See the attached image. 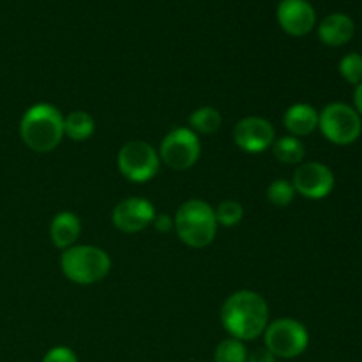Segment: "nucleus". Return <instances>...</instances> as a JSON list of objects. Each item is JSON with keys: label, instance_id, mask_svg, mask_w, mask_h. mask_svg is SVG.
Segmentation results:
<instances>
[{"label": "nucleus", "instance_id": "aec40b11", "mask_svg": "<svg viewBox=\"0 0 362 362\" xmlns=\"http://www.w3.org/2000/svg\"><path fill=\"white\" fill-rule=\"evenodd\" d=\"M216 214V221L218 225L223 226H235L239 225L240 219L244 216V209L239 202L235 200H225L218 205V209H214Z\"/></svg>", "mask_w": 362, "mask_h": 362}, {"label": "nucleus", "instance_id": "f3484780", "mask_svg": "<svg viewBox=\"0 0 362 362\" xmlns=\"http://www.w3.org/2000/svg\"><path fill=\"white\" fill-rule=\"evenodd\" d=\"M272 152L278 161L285 165H297L304 158V145L299 138L296 136H283L279 140H274L272 144Z\"/></svg>", "mask_w": 362, "mask_h": 362}, {"label": "nucleus", "instance_id": "393cba45", "mask_svg": "<svg viewBox=\"0 0 362 362\" xmlns=\"http://www.w3.org/2000/svg\"><path fill=\"white\" fill-rule=\"evenodd\" d=\"M154 226L159 230V232H168V230L173 228V219H170L168 216L161 214V216H156L154 218Z\"/></svg>", "mask_w": 362, "mask_h": 362}, {"label": "nucleus", "instance_id": "423d86ee", "mask_svg": "<svg viewBox=\"0 0 362 362\" xmlns=\"http://www.w3.org/2000/svg\"><path fill=\"white\" fill-rule=\"evenodd\" d=\"M119 172L131 182H147L158 173L159 154L144 140H131L117 156Z\"/></svg>", "mask_w": 362, "mask_h": 362}, {"label": "nucleus", "instance_id": "5701e85b", "mask_svg": "<svg viewBox=\"0 0 362 362\" xmlns=\"http://www.w3.org/2000/svg\"><path fill=\"white\" fill-rule=\"evenodd\" d=\"M42 362H78V359L73 350L67 349V346H55V349L46 352Z\"/></svg>", "mask_w": 362, "mask_h": 362}, {"label": "nucleus", "instance_id": "20e7f679", "mask_svg": "<svg viewBox=\"0 0 362 362\" xmlns=\"http://www.w3.org/2000/svg\"><path fill=\"white\" fill-rule=\"evenodd\" d=\"M64 276L76 285H92L105 278L112 267L108 255L95 246H71L60 258Z\"/></svg>", "mask_w": 362, "mask_h": 362}, {"label": "nucleus", "instance_id": "4468645a", "mask_svg": "<svg viewBox=\"0 0 362 362\" xmlns=\"http://www.w3.org/2000/svg\"><path fill=\"white\" fill-rule=\"evenodd\" d=\"M283 122H285V127L292 136H308L318 127V113L311 105L297 103L286 110Z\"/></svg>", "mask_w": 362, "mask_h": 362}, {"label": "nucleus", "instance_id": "b1692460", "mask_svg": "<svg viewBox=\"0 0 362 362\" xmlns=\"http://www.w3.org/2000/svg\"><path fill=\"white\" fill-rule=\"evenodd\" d=\"M246 362H276V357H274V354L267 349V346H264V349L253 350V352H251V356H247Z\"/></svg>", "mask_w": 362, "mask_h": 362}, {"label": "nucleus", "instance_id": "dca6fc26", "mask_svg": "<svg viewBox=\"0 0 362 362\" xmlns=\"http://www.w3.org/2000/svg\"><path fill=\"white\" fill-rule=\"evenodd\" d=\"M94 119L87 112H71L64 119V134L71 138L73 141H85L94 133Z\"/></svg>", "mask_w": 362, "mask_h": 362}, {"label": "nucleus", "instance_id": "1a4fd4ad", "mask_svg": "<svg viewBox=\"0 0 362 362\" xmlns=\"http://www.w3.org/2000/svg\"><path fill=\"white\" fill-rule=\"evenodd\" d=\"M292 186L296 193L310 200H322L334 187V175L331 168L322 163H304L293 172Z\"/></svg>", "mask_w": 362, "mask_h": 362}, {"label": "nucleus", "instance_id": "4be33fe9", "mask_svg": "<svg viewBox=\"0 0 362 362\" xmlns=\"http://www.w3.org/2000/svg\"><path fill=\"white\" fill-rule=\"evenodd\" d=\"M339 73L349 83L359 85L362 81V55L359 53H349L339 62Z\"/></svg>", "mask_w": 362, "mask_h": 362}, {"label": "nucleus", "instance_id": "ddd939ff", "mask_svg": "<svg viewBox=\"0 0 362 362\" xmlns=\"http://www.w3.org/2000/svg\"><path fill=\"white\" fill-rule=\"evenodd\" d=\"M354 32H356V25H354L352 18L341 13L329 14L318 27V35H320L322 42L329 46L346 45L354 37Z\"/></svg>", "mask_w": 362, "mask_h": 362}, {"label": "nucleus", "instance_id": "f03ea898", "mask_svg": "<svg viewBox=\"0 0 362 362\" xmlns=\"http://www.w3.org/2000/svg\"><path fill=\"white\" fill-rule=\"evenodd\" d=\"M20 134L23 144L34 152L53 151L64 138V117L55 106L39 103L21 117Z\"/></svg>", "mask_w": 362, "mask_h": 362}, {"label": "nucleus", "instance_id": "9b49d317", "mask_svg": "<svg viewBox=\"0 0 362 362\" xmlns=\"http://www.w3.org/2000/svg\"><path fill=\"white\" fill-rule=\"evenodd\" d=\"M156 218L154 205L145 198H127L113 209V225L124 233H136L147 228Z\"/></svg>", "mask_w": 362, "mask_h": 362}, {"label": "nucleus", "instance_id": "f257e3e1", "mask_svg": "<svg viewBox=\"0 0 362 362\" xmlns=\"http://www.w3.org/2000/svg\"><path fill=\"white\" fill-rule=\"evenodd\" d=\"M221 322L232 338L250 341L265 332L269 325V308L262 296L251 290L232 293L221 308Z\"/></svg>", "mask_w": 362, "mask_h": 362}, {"label": "nucleus", "instance_id": "a211bd4d", "mask_svg": "<svg viewBox=\"0 0 362 362\" xmlns=\"http://www.w3.org/2000/svg\"><path fill=\"white\" fill-rule=\"evenodd\" d=\"M223 117L212 106H202V108L194 110L189 117V126L193 131H198L202 134H212L221 127Z\"/></svg>", "mask_w": 362, "mask_h": 362}, {"label": "nucleus", "instance_id": "7ed1b4c3", "mask_svg": "<svg viewBox=\"0 0 362 362\" xmlns=\"http://www.w3.org/2000/svg\"><path fill=\"white\" fill-rule=\"evenodd\" d=\"M173 228L184 244L191 247H205L214 240L218 232L214 209L202 200L182 204L173 219Z\"/></svg>", "mask_w": 362, "mask_h": 362}, {"label": "nucleus", "instance_id": "39448f33", "mask_svg": "<svg viewBox=\"0 0 362 362\" xmlns=\"http://www.w3.org/2000/svg\"><path fill=\"white\" fill-rule=\"evenodd\" d=\"M318 127L332 144L350 145L361 136L362 122L359 113L349 105L332 103L318 115Z\"/></svg>", "mask_w": 362, "mask_h": 362}, {"label": "nucleus", "instance_id": "f8f14e48", "mask_svg": "<svg viewBox=\"0 0 362 362\" xmlns=\"http://www.w3.org/2000/svg\"><path fill=\"white\" fill-rule=\"evenodd\" d=\"M278 21L290 35H306L317 21L313 6L306 0H281L278 6Z\"/></svg>", "mask_w": 362, "mask_h": 362}, {"label": "nucleus", "instance_id": "a878e982", "mask_svg": "<svg viewBox=\"0 0 362 362\" xmlns=\"http://www.w3.org/2000/svg\"><path fill=\"white\" fill-rule=\"evenodd\" d=\"M354 101H356V108L359 112V115H362V81L357 85L356 94H354Z\"/></svg>", "mask_w": 362, "mask_h": 362}, {"label": "nucleus", "instance_id": "2eb2a0df", "mask_svg": "<svg viewBox=\"0 0 362 362\" xmlns=\"http://www.w3.org/2000/svg\"><path fill=\"white\" fill-rule=\"evenodd\" d=\"M81 232L80 219L73 212H60L53 218L52 226H49V237L52 243L60 250H67V247L74 246Z\"/></svg>", "mask_w": 362, "mask_h": 362}, {"label": "nucleus", "instance_id": "6e6552de", "mask_svg": "<svg viewBox=\"0 0 362 362\" xmlns=\"http://www.w3.org/2000/svg\"><path fill=\"white\" fill-rule=\"evenodd\" d=\"M200 152L202 147L197 133L187 127H177L163 138L161 147H159V159L168 168L182 172V170H189L198 161Z\"/></svg>", "mask_w": 362, "mask_h": 362}, {"label": "nucleus", "instance_id": "0eeeda50", "mask_svg": "<svg viewBox=\"0 0 362 362\" xmlns=\"http://www.w3.org/2000/svg\"><path fill=\"white\" fill-rule=\"evenodd\" d=\"M310 336L306 327L293 318H281L265 329V346L281 359L299 357L308 349Z\"/></svg>", "mask_w": 362, "mask_h": 362}, {"label": "nucleus", "instance_id": "9d476101", "mask_svg": "<svg viewBox=\"0 0 362 362\" xmlns=\"http://www.w3.org/2000/svg\"><path fill=\"white\" fill-rule=\"evenodd\" d=\"M274 140V127L262 117H246L233 127V141L244 152H262L271 147Z\"/></svg>", "mask_w": 362, "mask_h": 362}, {"label": "nucleus", "instance_id": "412c9836", "mask_svg": "<svg viewBox=\"0 0 362 362\" xmlns=\"http://www.w3.org/2000/svg\"><path fill=\"white\" fill-rule=\"evenodd\" d=\"M293 194H296V189H293L292 182L285 179L274 180L267 187V200L276 207H286V205L292 204Z\"/></svg>", "mask_w": 362, "mask_h": 362}, {"label": "nucleus", "instance_id": "6ab92c4d", "mask_svg": "<svg viewBox=\"0 0 362 362\" xmlns=\"http://www.w3.org/2000/svg\"><path fill=\"white\" fill-rule=\"evenodd\" d=\"M216 362H246L247 361V350L243 345V341L235 338L223 339L218 345L214 354Z\"/></svg>", "mask_w": 362, "mask_h": 362}]
</instances>
